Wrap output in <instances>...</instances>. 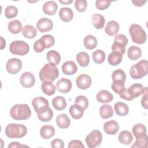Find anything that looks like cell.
<instances>
[{"mask_svg": "<svg viewBox=\"0 0 148 148\" xmlns=\"http://www.w3.org/2000/svg\"><path fill=\"white\" fill-rule=\"evenodd\" d=\"M147 87H144L143 85L140 83H134L128 89H125L123 92L119 94V97L123 99L130 101L134 98H136L140 95L147 92Z\"/></svg>", "mask_w": 148, "mask_h": 148, "instance_id": "obj_1", "label": "cell"}, {"mask_svg": "<svg viewBox=\"0 0 148 148\" xmlns=\"http://www.w3.org/2000/svg\"><path fill=\"white\" fill-rule=\"evenodd\" d=\"M10 116L16 120H25L28 119L31 115L29 106L25 103L16 104L10 110Z\"/></svg>", "mask_w": 148, "mask_h": 148, "instance_id": "obj_2", "label": "cell"}, {"mask_svg": "<svg viewBox=\"0 0 148 148\" xmlns=\"http://www.w3.org/2000/svg\"><path fill=\"white\" fill-rule=\"evenodd\" d=\"M5 132L9 138H21L26 135L27 128L21 124L10 123L6 127Z\"/></svg>", "mask_w": 148, "mask_h": 148, "instance_id": "obj_3", "label": "cell"}, {"mask_svg": "<svg viewBox=\"0 0 148 148\" xmlns=\"http://www.w3.org/2000/svg\"><path fill=\"white\" fill-rule=\"evenodd\" d=\"M39 76L40 80L43 82L45 81L53 82L58 77L59 71L56 66L46 64L40 70Z\"/></svg>", "mask_w": 148, "mask_h": 148, "instance_id": "obj_4", "label": "cell"}, {"mask_svg": "<svg viewBox=\"0 0 148 148\" xmlns=\"http://www.w3.org/2000/svg\"><path fill=\"white\" fill-rule=\"evenodd\" d=\"M147 61L146 60H142L131 67L130 73L132 78L135 79H140L145 76L147 74Z\"/></svg>", "mask_w": 148, "mask_h": 148, "instance_id": "obj_5", "label": "cell"}, {"mask_svg": "<svg viewBox=\"0 0 148 148\" xmlns=\"http://www.w3.org/2000/svg\"><path fill=\"white\" fill-rule=\"evenodd\" d=\"M131 39L134 43L137 44L144 43L147 39V35L143 28L137 24H132L129 28Z\"/></svg>", "mask_w": 148, "mask_h": 148, "instance_id": "obj_6", "label": "cell"}, {"mask_svg": "<svg viewBox=\"0 0 148 148\" xmlns=\"http://www.w3.org/2000/svg\"><path fill=\"white\" fill-rule=\"evenodd\" d=\"M29 50L28 44L23 40H15L12 42L9 46V51L11 53L18 56H25Z\"/></svg>", "mask_w": 148, "mask_h": 148, "instance_id": "obj_7", "label": "cell"}, {"mask_svg": "<svg viewBox=\"0 0 148 148\" xmlns=\"http://www.w3.org/2000/svg\"><path fill=\"white\" fill-rule=\"evenodd\" d=\"M128 42V39L124 35L121 34L116 35L114 39V43L112 46V50L118 51L123 55L125 53Z\"/></svg>", "mask_w": 148, "mask_h": 148, "instance_id": "obj_8", "label": "cell"}, {"mask_svg": "<svg viewBox=\"0 0 148 148\" xmlns=\"http://www.w3.org/2000/svg\"><path fill=\"white\" fill-rule=\"evenodd\" d=\"M32 105L38 114L46 112L50 108L48 100L42 97H37L32 101Z\"/></svg>", "mask_w": 148, "mask_h": 148, "instance_id": "obj_9", "label": "cell"}, {"mask_svg": "<svg viewBox=\"0 0 148 148\" xmlns=\"http://www.w3.org/2000/svg\"><path fill=\"white\" fill-rule=\"evenodd\" d=\"M102 140V135L98 130H93L87 135L85 141L89 148L99 146Z\"/></svg>", "mask_w": 148, "mask_h": 148, "instance_id": "obj_10", "label": "cell"}, {"mask_svg": "<svg viewBox=\"0 0 148 148\" xmlns=\"http://www.w3.org/2000/svg\"><path fill=\"white\" fill-rule=\"evenodd\" d=\"M22 68L21 61L17 58H12L6 62V69L7 72L12 75H15L21 71Z\"/></svg>", "mask_w": 148, "mask_h": 148, "instance_id": "obj_11", "label": "cell"}, {"mask_svg": "<svg viewBox=\"0 0 148 148\" xmlns=\"http://www.w3.org/2000/svg\"><path fill=\"white\" fill-rule=\"evenodd\" d=\"M20 84L24 88H31L35 83V78L34 75L29 72H24L20 78Z\"/></svg>", "mask_w": 148, "mask_h": 148, "instance_id": "obj_12", "label": "cell"}, {"mask_svg": "<svg viewBox=\"0 0 148 148\" xmlns=\"http://www.w3.org/2000/svg\"><path fill=\"white\" fill-rule=\"evenodd\" d=\"M53 23L52 20L49 18H41L36 23V28L41 32L50 31L53 29Z\"/></svg>", "mask_w": 148, "mask_h": 148, "instance_id": "obj_13", "label": "cell"}, {"mask_svg": "<svg viewBox=\"0 0 148 148\" xmlns=\"http://www.w3.org/2000/svg\"><path fill=\"white\" fill-rule=\"evenodd\" d=\"M91 78L87 74H81L76 79V83L77 87L82 90H86L89 88L91 84Z\"/></svg>", "mask_w": 148, "mask_h": 148, "instance_id": "obj_14", "label": "cell"}, {"mask_svg": "<svg viewBox=\"0 0 148 148\" xmlns=\"http://www.w3.org/2000/svg\"><path fill=\"white\" fill-rule=\"evenodd\" d=\"M72 82L66 78L62 77L58 80L56 84V88L58 91L61 93H67L72 88Z\"/></svg>", "mask_w": 148, "mask_h": 148, "instance_id": "obj_15", "label": "cell"}, {"mask_svg": "<svg viewBox=\"0 0 148 148\" xmlns=\"http://www.w3.org/2000/svg\"><path fill=\"white\" fill-rule=\"evenodd\" d=\"M103 130L107 134L115 135L119 130V125L116 121L111 120L104 123Z\"/></svg>", "mask_w": 148, "mask_h": 148, "instance_id": "obj_16", "label": "cell"}, {"mask_svg": "<svg viewBox=\"0 0 148 148\" xmlns=\"http://www.w3.org/2000/svg\"><path fill=\"white\" fill-rule=\"evenodd\" d=\"M61 69L64 74L66 75H73L77 72V66L73 61H67L63 63Z\"/></svg>", "mask_w": 148, "mask_h": 148, "instance_id": "obj_17", "label": "cell"}, {"mask_svg": "<svg viewBox=\"0 0 148 148\" xmlns=\"http://www.w3.org/2000/svg\"><path fill=\"white\" fill-rule=\"evenodd\" d=\"M58 5L57 3L53 1H49L46 2L42 7L43 12L45 14L49 16L54 15L57 12Z\"/></svg>", "mask_w": 148, "mask_h": 148, "instance_id": "obj_18", "label": "cell"}, {"mask_svg": "<svg viewBox=\"0 0 148 148\" xmlns=\"http://www.w3.org/2000/svg\"><path fill=\"white\" fill-rule=\"evenodd\" d=\"M46 58L49 64L56 66L61 61V56L58 52L54 50L49 51L46 54Z\"/></svg>", "mask_w": 148, "mask_h": 148, "instance_id": "obj_19", "label": "cell"}, {"mask_svg": "<svg viewBox=\"0 0 148 148\" xmlns=\"http://www.w3.org/2000/svg\"><path fill=\"white\" fill-rule=\"evenodd\" d=\"M96 99L100 103H109L113 100V95L108 90H102L97 93Z\"/></svg>", "mask_w": 148, "mask_h": 148, "instance_id": "obj_20", "label": "cell"}, {"mask_svg": "<svg viewBox=\"0 0 148 148\" xmlns=\"http://www.w3.org/2000/svg\"><path fill=\"white\" fill-rule=\"evenodd\" d=\"M59 17L64 22H69L73 17L72 10L68 7L61 8L59 11Z\"/></svg>", "mask_w": 148, "mask_h": 148, "instance_id": "obj_21", "label": "cell"}, {"mask_svg": "<svg viewBox=\"0 0 148 148\" xmlns=\"http://www.w3.org/2000/svg\"><path fill=\"white\" fill-rule=\"evenodd\" d=\"M56 124L60 128H67L71 124V120L67 114L62 113L57 116L56 118Z\"/></svg>", "mask_w": 148, "mask_h": 148, "instance_id": "obj_22", "label": "cell"}, {"mask_svg": "<svg viewBox=\"0 0 148 148\" xmlns=\"http://www.w3.org/2000/svg\"><path fill=\"white\" fill-rule=\"evenodd\" d=\"M119 31V23L114 20L109 21L105 28V32L109 36H113L117 34Z\"/></svg>", "mask_w": 148, "mask_h": 148, "instance_id": "obj_23", "label": "cell"}, {"mask_svg": "<svg viewBox=\"0 0 148 148\" xmlns=\"http://www.w3.org/2000/svg\"><path fill=\"white\" fill-rule=\"evenodd\" d=\"M123 60V54L118 51H112L108 57V61L110 65L116 66L120 64Z\"/></svg>", "mask_w": 148, "mask_h": 148, "instance_id": "obj_24", "label": "cell"}, {"mask_svg": "<svg viewBox=\"0 0 148 148\" xmlns=\"http://www.w3.org/2000/svg\"><path fill=\"white\" fill-rule=\"evenodd\" d=\"M55 134L54 127L50 125H45L41 127L40 130V136L45 139H50Z\"/></svg>", "mask_w": 148, "mask_h": 148, "instance_id": "obj_25", "label": "cell"}, {"mask_svg": "<svg viewBox=\"0 0 148 148\" xmlns=\"http://www.w3.org/2000/svg\"><path fill=\"white\" fill-rule=\"evenodd\" d=\"M114 109L116 113L120 116H125L129 113L128 105L121 102H117L114 105Z\"/></svg>", "mask_w": 148, "mask_h": 148, "instance_id": "obj_26", "label": "cell"}, {"mask_svg": "<svg viewBox=\"0 0 148 148\" xmlns=\"http://www.w3.org/2000/svg\"><path fill=\"white\" fill-rule=\"evenodd\" d=\"M127 56L132 61L137 60L140 58L142 56V50L139 47L131 46L127 50Z\"/></svg>", "mask_w": 148, "mask_h": 148, "instance_id": "obj_27", "label": "cell"}, {"mask_svg": "<svg viewBox=\"0 0 148 148\" xmlns=\"http://www.w3.org/2000/svg\"><path fill=\"white\" fill-rule=\"evenodd\" d=\"M118 140L121 144L128 145L131 143L133 140V136L130 131L124 130L119 134L118 136Z\"/></svg>", "mask_w": 148, "mask_h": 148, "instance_id": "obj_28", "label": "cell"}, {"mask_svg": "<svg viewBox=\"0 0 148 148\" xmlns=\"http://www.w3.org/2000/svg\"><path fill=\"white\" fill-rule=\"evenodd\" d=\"M69 111L72 118L74 119H79L83 116L84 110L82 107L75 103L70 106Z\"/></svg>", "mask_w": 148, "mask_h": 148, "instance_id": "obj_29", "label": "cell"}, {"mask_svg": "<svg viewBox=\"0 0 148 148\" xmlns=\"http://www.w3.org/2000/svg\"><path fill=\"white\" fill-rule=\"evenodd\" d=\"M21 32L23 35L27 39H33L37 35L36 28L31 25H26L23 27Z\"/></svg>", "mask_w": 148, "mask_h": 148, "instance_id": "obj_30", "label": "cell"}, {"mask_svg": "<svg viewBox=\"0 0 148 148\" xmlns=\"http://www.w3.org/2000/svg\"><path fill=\"white\" fill-rule=\"evenodd\" d=\"M52 105L55 109L60 111L64 110L66 107V102L62 96H57L52 100Z\"/></svg>", "mask_w": 148, "mask_h": 148, "instance_id": "obj_31", "label": "cell"}, {"mask_svg": "<svg viewBox=\"0 0 148 148\" xmlns=\"http://www.w3.org/2000/svg\"><path fill=\"white\" fill-rule=\"evenodd\" d=\"M91 22L95 28L102 29L104 27L105 19L102 15L95 13L92 16Z\"/></svg>", "mask_w": 148, "mask_h": 148, "instance_id": "obj_32", "label": "cell"}, {"mask_svg": "<svg viewBox=\"0 0 148 148\" xmlns=\"http://www.w3.org/2000/svg\"><path fill=\"white\" fill-rule=\"evenodd\" d=\"M41 89L45 94L51 96L55 93L56 88L51 82L45 81L42 84Z\"/></svg>", "mask_w": 148, "mask_h": 148, "instance_id": "obj_33", "label": "cell"}, {"mask_svg": "<svg viewBox=\"0 0 148 148\" xmlns=\"http://www.w3.org/2000/svg\"><path fill=\"white\" fill-rule=\"evenodd\" d=\"M9 31L13 34H19L22 30V24L18 20H14L10 21L8 25Z\"/></svg>", "mask_w": 148, "mask_h": 148, "instance_id": "obj_34", "label": "cell"}, {"mask_svg": "<svg viewBox=\"0 0 148 148\" xmlns=\"http://www.w3.org/2000/svg\"><path fill=\"white\" fill-rule=\"evenodd\" d=\"M99 114L103 119H107L113 116V109L109 105H103L99 108Z\"/></svg>", "mask_w": 148, "mask_h": 148, "instance_id": "obj_35", "label": "cell"}, {"mask_svg": "<svg viewBox=\"0 0 148 148\" xmlns=\"http://www.w3.org/2000/svg\"><path fill=\"white\" fill-rule=\"evenodd\" d=\"M83 43L84 47L88 50H92L95 49L98 44L96 38L91 35H88L86 36L84 39Z\"/></svg>", "mask_w": 148, "mask_h": 148, "instance_id": "obj_36", "label": "cell"}, {"mask_svg": "<svg viewBox=\"0 0 148 148\" xmlns=\"http://www.w3.org/2000/svg\"><path fill=\"white\" fill-rule=\"evenodd\" d=\"M76 58L77 63L82 67L87 66L90 62V57L88 54L84 51L77 53Z\"/></svg>", "mask_w": 148, "mask_h": 148, "instance_id": "obj_37", "label": "cell"}, {"mask_svg": "<svg viewBox=\"0 0 148 148\" xmlns=\"http://www.w3.org/2000/svg\"><path fill=\"white\" fill-rule=\"evenodd\" d=\"M148 146V137L147 134L141 135L136 138L135 143L131 146V147L147 148Z\"/></svg>", "mask_w": 148, "mask_h": 148, "instance_id": "obj_38", "label": "cell"}, {"mask_svg": "<svg viewBox=\"0 0 148 148\" xmlns=\"http://www.w3.org/2000/svg\"><path fill=\"white\" fill-rule=\"evenodd\" d=\"M92 58L95 63L98 64H102L105 60V53L103 50L98 49L93 52Z\"/></svg>", "mask_w": 148, "mask_h": 148, "instance_id": "obj_39", "label": "cell"}, {"mask_svg": "<svg viewBox=\"0 0 148 148\" xmlns=\"http://www.w3.org/2000/svg\"><path fill=\"white\" fill-rule=\"evenodd\" d=\"M132 133L135 136V138H137L138 136H140L141 135H143L146 134L147 130L146 127L145 125L143 124H136L134 125L132 127Z\"/></svg>", "mask_w": 148, "mask_h": 148, "instance_id": "obj_40", "label": "cell"}, {"mask_svg": "<svg viewBox=\"0 0 148 148\" xmlns=\"http://www.w3.org/2000/svg\"><path fill=\"white\" fill-rule=\"evenodd\" d=\"M124 83L125 82H124L121 80L113 81L112 85H111L112 89L116 94H119L123 92L124 91V90L125 89Z\"/></svg>", "mask_w": 148, "mask_h": 148, "instance_id": "obj_41", "label": "cell"}, {"mask_svg": "<svg viewBox=\"0 0 148 148\" xmlns=\"http://www.w3.org/2000/svg\"><path fill=\"white\" fill-rule=\"evenodd\" d=\"M112 79L113 81L121 80L125 82L126 80L125 73L123 70L121 69H116L113 72L112 75Z\"/></svg>", "mask_w": 148, "mask_h": 148, "instance_id": "obj_42", "label": "cell"}, {"mask_svg": "<svg viewBox=\"0 0 148 148\" xmlns=\"http://www.w3.org/2000/svg\"><path fill=\"white\" fill-rule=\"evenodd\" d=\"M18 14V9L15 6H8L5 10V17L8 18H12L15 17Z\"/></svg>", "mask_w": 148, "mask_h": 148, "instance_id": "obj_43", "label": "cell"}, {"mask_svg": "<svg viewBox=\"0 0 148 148\" xmlns=\"http://www.w3.org/2000/svg\"><path fill=\"white\" fill-rule=\"evenodd\" d=\"M75 103L80 107H82L84 110H85L88 106V101L87 97L83 95L77 96L75 100Z\"/></svg>", "mask_w": 148, "mask_h": 148, "instance_id": "obj_44", "label": "cell"}, {"mask_svg": "<svg viewBox=\"0 0 148 148\" xmlns=\"http://www.w3.org/2000/svg\"><path fill=\"white\" fill-rule=\"evenodd\" d=\"M40 39L43 41L46 49H48L53 46L55 43V39L54 36L49 34L43 35Z\"/></svg>", "mask_w": 148, "mask_h": 148, "instance_id": "obj_45", "label": "cell"}, {"mask_svg": "<svg viewBox=\"0 0 148 148\" xmlns=\"http://www.w3.org/2000/svg\"><path fill=\"white\" fill-rule=\"evenodd\" d=\"M53 117V112L50 108L49 109V110L46 112L41 114H38V117L39 120L43 122L49 121L52 119Z\"/></svg>", "mask_w": 148, "mask_h": 148, "instance_id": "obj_46", "label": "cell"}, {"mask_svg": "<svg viewBox=\"0 0 148 148\" xmlns=\"http://www.w3.org/2000/svg\"><path fill=\"white\" fill-rule=\"evenodd\" d=\"M76 9L79 12H84L87 6V2L86 0H76L75 1Z\"/></svg>", "mask_w": 148, "mask_h": 148, "instance_id": "obj_47", "label": "cell"}, {"mask_svg": "<svg viewBox=\"0 0 148 148\" xmlns=\"http://www.w3.org/2000/svg\"><path fill=\"white\" fill-rule=\"evenodd\" d=\"M46 49L43 41L40 38L36 40L34 44V50L36 53H41Z\"/></svg>", "mask_w": 148, "mask_h": 148, "instance_id": "obj_48", "label": "cell"}, {"mask_svg": "<svg viewBox=\"0 0 148 148\" xmlns=\"http://www.w3.org/2000/svg\"><path fill=\"white\" fill-rule=\"evenodd\" d=\"M111 1H96L95 6L99 10H105L110 5Z\"/></svg>", "mask_w": 148, "mask_h": 148, "instance_id": "obj_49", "label": "cell"}, {"mask_svg": "<svg viewBox=\"0 0 148 148\" xmlns=\"http://www.w3.org/2000/svg\"><path fill=\"white\" fill-rule=\"evenodd\" d=\"M50 145L53 148H63L64 147L63 140L59 138H56L53 140L50 143Z\"/></svg>", "mask_w": 148, "mask_h": 148, "instance_id": "obj_50", "label": "cell"}, {"mask_svg": "<svg viewBox=\"0 0 148 148\" xmlns=\"http://www.w3.org/2000/svg\"><path fill=\"white\" fill-rule=\"evenodd\" d=\"M68 147V148H72V147L84 148V146L83 144V143L79 140H72L69 142Z\"/></svg>", "mask_w": 148, "mask_h": 148, "instance_id": "obj_51", "label": "cell"}, {"mask_svg": "<svg viewBox=\"0 0 148 148\" xmlns=\"http://www.w3.org/2000/svg\"><path fill=\"white\" fill-rule=\"evenodd\" d=\"M147 92H145L143 94V97L141 99V105L143 108L147 109L148 108V104H147Z\"/></svg>", "mask_w": 148, "mask_h": 148, "instance_id": "obj_52", "label": "cell"}, {"mask_svg": "<svg viewBox=\"0 0 148 148\" xmlns=\"http://www.w3.org/2000/svg\"><path fill=\"white\" fill-rule=\"evenodd\" d=\"M28 147V146H27V145H21L20 143L17 142H12L8 146V148H10V147Z\"/></svg>", "mask_w": 148, "mask_h": 148, "instance_id": "obj_53", "label": "cell"}, {"mask_svg": "<svg viewBox=\"0 0 148 148\" xmlns=\"http://www.w3.org/2000/svg\"><path fill=\"white\" fill-rule=\"evenodd\" d=\"M132 2L136 6H142L146 2V1H132Z\"/></svg>", "mask_w": 148, "mask_h": 148, "instance_id": "obj_54", "label": "cell"}, {"mask_svg": "<svg viewBox=\"0 0 148 148\" xmlns=\"http://www.w3.org/2000/svg\"><path fill=\"white\" fill-rule=\"evenodd\" d=\"M60 3H62V4H66V5H69L71 3L73 2V1L72 0H67V1H61V0H59L58 1Z\"/></svg>", "mask_w": 148, "mask_h": 148, "instance_id": "obj_55", "label": "cell"}, {"mask_svg": "<svg viewBox=\"0 0 148 148\" xmlns=\"http://www.w3.org/2000/svg\"><path fill=\"white\" fill-rule=\"evenodd\" d=\"M1 50H2L5 47V45H6V42H5V40L1 36Z\"/></svg>", "mask_w": 148, "mask_h": 148, "instance_id": "obj_56", "label": "cell"}]
</instances>
